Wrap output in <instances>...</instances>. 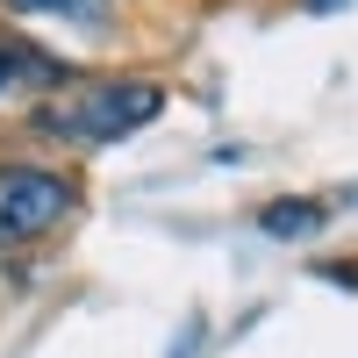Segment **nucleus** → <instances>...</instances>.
Wrapping results in <instances>:
<instances>
[{
    "label": "nucleus",
    "instance_id": "nucleus-1",
    "mask_svg": "<svg viewBox=\"0 0 358 358\" xmlns=\"http://www.w3.org/2000/svg\"><path fill=\"white\" fill-rule=\"evenodd\" d=\"M165 79L158 72H79L72 86H57L50 101L22 108V136L50 158H94L129 143L136 129H151L165 115Z\"/></svg>",
    "mask_w": 358,
    "mask_h": 358
},
{
    "label": "nucleus",
    "instance_id": "nucleus-7",
    "mask_svg": "<svg viewBox=\"0 0 358 358\" xmlns=\"http://www.w3.org/2000/svg\"><path fill=\"white\" fill-rule=\"evenodd\" d=\"M301 15H330V8H344V0H294Z\"/></svg>",
    "mask_w": 358,
    "mask_h": 358
},
{
    "label": "nucleus",
    "instance_id": "nucleus-5",
    "mask_svg": "<svg viewBox=\"0 0 358 358\" xmlns=\"http://www.w3.org/2000/svg\"><path fill=\"white\" fill-rule=\"evenodd\" d=\"M337 215V201H322V194H280V201H265L258 208V236H273V244H308V236H322Z\"/></svg>",
    "mask_w": 358,
    "mask_h": 358
},
{
    "label": "nucleus",
    "instance_id": "nucleus-3",
    "mask_svg": "<svg viewBox=\"0 0 358 358\" xmlns=\"http://www.w3.org/2000/svg\"><path fill=\"white\" fill-rule=\"evenodd\" d=\"M79 72H86L79 57H65L57 43H43L36 29L0 22V108H36V101L57 94V86H72Z\"/></svg>",
    "mask_w": 358,
    "mask_h": 358
},
{
    "label": "nucleus",
    "instance_id": "nucleus-6",
    "mask_svg": "<svg viewBox=\"0 0 358 358\" xmlns=\"http://www.w3.org/2000/svg\"><path fill=\"white\" fill-rule=\"evenodd\" d=\"M194 351H201V322H187V330L172 337V351H165V358H194Z\"/></svg>",
    "mask_w": 358,
    "mask_h": 358
},
{
    "label": "nucleus",
    "instance_id": "nucleus-2",
    "mask_svg": "<svg viewBox=\"0 0 358 358\" xmlns=\"http://www.w3.org/2000/svg\"><path fill=\"white\" fill-rule=\"evenodd\" d=\"M86 215V172L50 151H0V258H36Z\"/></svg>",
    "mask_w": 358,
    "mask_h": 358
},
{
    "label": "nucleus",
    "instance_id": "nucleus-4",
    "mask_svg": "<svg viewBox=\"0 0 358 358\" xmlns=\"http://www.w3.org/2000/svg\"><path fill=\"white\" fill-rule=\"evenodd\" d=\"M0 22H57L86 43H108L122 29V0H0Z\"/></svg>",
    "mask_w": 358,
    "mask_h": 358
}]
</instances>
